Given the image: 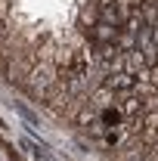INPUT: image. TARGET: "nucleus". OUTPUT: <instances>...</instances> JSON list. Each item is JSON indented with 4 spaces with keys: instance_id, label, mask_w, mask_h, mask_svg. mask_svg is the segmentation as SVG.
Instances as JSON below:
<instances>
[{
    "instance_id": "nucleus-1",
    "label": "nucleus",
    "mask_w": 158,
    "mask_h": 161,
    "mask_svg": "<svg viewBox=\"0 0 158 161\" xmlns=\"http://www.w3.org/2000/svg\"><path fill=\"white\" fill-rule=\"evenodd\" d=\"M6 37V28H3V22H0V40Z\"/></svg>"
}]
</instances>
